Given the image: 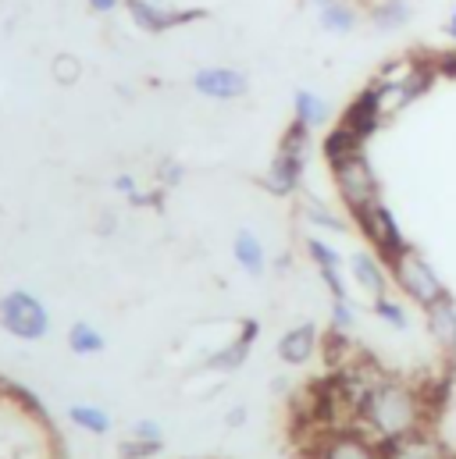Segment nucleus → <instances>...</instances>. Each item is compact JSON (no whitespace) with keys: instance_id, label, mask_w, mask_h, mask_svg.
<instances>
[{"instance_id":"1","label":"nucleus","mask_w":456,"mask_h":459,"mask_svg":"<svg viewBox=\"0 0 456 459\" xmlns=\"http://www.w3.org/2000/svg\"><path fill=\"white\" fill-rule=\"evenodd\" d=\"M439 417L428 410L417 381H403V377H381L371 395L360 406V417L353 428H360L364 435H371L374 442H389L421 428H435Z\"/></svg>"},{"instance_id":"2","label":"nucleus","mask_w":456,"mask_h":459,"mask_svg":"<svg viewBox=\"0 0 456 459\" xmlns=\"http://www.w3.org/2000/svg\"><path fill=\"white\" fill-rule=\"evenodd\" d=\"M389 267V278H392V289H399L410 303H417L421 310L428 307V303H435L439 296H446L450 289H446V281L439 278V271L432 267V260L421 253V249H414V246H407L396 260H389L385 264Z\"/></svg>"},{"instance_id":"3","label":"nucleus","mask_w":456,"mask_h":459,"mask_svg":"<svg viewBox=\"0 0 456 459\" xmlns=\"http://www.w3.org/2000/svg\"><path fill=\"white\" fill-rule=\"evenodd\" d=\"M0 328L22 342H39L50 335V310L29 289H14L0 296Z\"/></svg>"},{"instance_id":"4","label":"nucleus","mask_w":456,"mask_h":459,"mask_svg":"<svg viewBox=\"0 0 456 459\" xmlns=\"http://www.w3.org/2000/svg\"><path fill=\"white\" fill-rule=\"evenodd\" d=\"M353 225L356 231L367 238V246L389 264V260H396L410 242H407V235L399 229V221H396V214L385 207V200L378 196L374 204H367V207H360V211H353Z\"/></svg>"},{"instance_id":"5","label":"nucleus","mask_w":456,"mask_h":459,"mask_svg":"<svg viewBox=\"0 0 456 459\" xmlns=\"http://www.w3.org/2000/svg\"><path fill=\"white\" fill-rule=\"evenodd\" d=\"M329 171H332V186H336V193H339L342 207H346L349 214L360 211V207H367V204H374V200L381 196V193H378V175H374L367 153H356V157H349V160H339V164H332Z\"/></svg>"},{"instance_id":"6","label":"nucleus","mask_w":456,"mask_h":459,"mask_svg":"<svg viewBox=\"0 0 456 459\" xmlns=\"http://www.w3.org/2000/svg\"><path fill=\"white\" fill-rule=\"evenodd\" d=\"M128 18L143 29V32H168V29H179V25H189V22H200L207 18V7H161L153 0H121Z\"/></svg>"},{"instance_id":"7","label":"nucleus","mask_w":456,"mask_h":459,"mask_svg":"<svg viewBox=\"0 0 456 459\" xmlns=\"http://www.w3.org/2000/svg\"><path fill=\"white\" fill-rule=\"evenodd\" d=\"M307 459H381V446L360 428H336L318 438Z\"/></svg>"},{"instance_id":"8","label":"nucleus","mask_w":456,"mask_h":459,"mask_svg":"<svg viewBox=\"0 0 456 459\" xmlns=\"http://www.w3.org/2000/svg\"><path fill=\"white\" fill-rule=\"evenodd\" d=\"M378 446H381V459H456L453 446L439 438L435 428H421V431H410V435H399Z\"/></svg>"},{"instance_id":"9","label":"nucleus","mask_w":456,"mask_h":459,"mask_svg":"<svg viewBox=\"0 0 456 459\" xmlns=\"http://www.w3.org/2000/svg\"><path fill=\"white\" fill-rule=\"evenodd\" d=\"M193 90L200 97H207V100L232 104L250 90V82H246V75L239 68H197L193 72Z\"/></svg>"},{"instance_id":"10","label":"nucleus","mask_w":456,"mask_h":459,"mask_svg":"<svg viewBox=\"0 0 456 459\" xmlns=\"http://www.w3.org/2000/svg\"><path fill=\"white\" fill-rule=\"evenodd\" d=\"M349 278H353L356 289H364L371 299H381V296H389V289H392L389 267H385V260H381L374 249H360V253L349 256Z\"/></svg>"},{"instance_id":"11","label":"nucleus","mask_w":456,"mask_h":459,"mask_svg":"<svg viewBox=\"0 0 456 459\" xmlns=\"http://www.w3.org/2000/svg\"><path fill=\"white\" fill-rule=\"evenodd\" d=\"M425 321H428V335H432V342L439 345V352L446 356V359H453L456 356V299L446 292V296H439L435 303H428L425 307Z\"/></svg>"},{"instance_id":"12","label":"nucleus","mask_w":456,"mask_h":459,"mask_svg":"<svg viewBox=\"0 0 456 459\" xmlns=\"http://www.w3.org/2000/svg\"><path fill=\"white\" fill-rule=\"evenodd\" d=\"M346 128H353L364 143L371 139V135H378L381 132V125H385V117L378 111V100H374V90L371 86H364L349 104H346V111L339 117Z\"/></svg>"},{"instance_id":"13","label":"nucleus","mask_w":456,"mask_h":459,"mask_svg":"<svg viewBox=\"0 0 456 459\" xmlns=\"http://www.w3.org/2000/svg\"><path fill=\"white\" fill-rule=\"evenodd\" d=\"M260 186H264V193H271L278 200H289L303 186V164L293 160V157H285V153H275L271 164H267V171H264V178H260Z\"/></svg>"},{"instance_id":"14","label":"nucleus","mask_w":456,"mask_h":459,"mask_svg":"<svg viewBox=\"0 0 456 459\" xmlns=\"http://www.w3.org/2000/svg\"><path fill=\"white\" fill-rule=\"evenodd\" d=\"M318 345H321L318 328L314 325H300V328H293V332H285L278 339V359L289 363V367H303L307 359H314Z\"/></svg>"},{"instance_id":"15","label":"nucleus","mask_w":456,"mask_h":459,"mask_svg":"<svg viewBox=\"0 0 456 459\" xmlns=\"http://www.w3.org/2000/svg\"><path fill=\"white\" fill-rule=\"evenodd\" d=\"M364 139L353 132V128H346V125H332L329 132H325V139H321V157H325V164L332 168V164H339V160H349V157H356V153H364Z\"/></svg>"},{"instance_id":"16","label":"nucleus","mask_w":456,"mask_h":459,"mask_svg":"<svg viewBox=\"0 0 456 459\" xmlns=\"http://www.w3.org/2000/svg\"><path fill=\"white\" fill-rule=\"evenodd\" d=\"M232 256H235V264H239L250 278H260V274H264V267H267L264 242H260L250 229L235 231V238H232Z\"/></svg>"},{"instance_id":"17","label":"nucleus","mask_w":456,"mask_h":459,"mask_svg":"<svg viewBox=\"0 0 456 459\" xmlns=\"http://www.w3.org/2000/svg\"><path fill=\"white\" fill-rule=\"evenodd\" d=\"M321 349H325V363H329V370H342V367H349L353 359H360L364 356V349L353 342V335H346V332H325V339H321Z\"/></svg>"},{"instance_id":"18","label":"nucleus","mask_w":456,"mask_h":459,"mask_svg":"<svg viewBox=\"0 0 456 459\" xmlns=\"http://www.w3.org/2000/svg\"><path fill=\"white\" fill-rule=\"evenodd\" d=\"M293 121H300L303 128H325L329 125V104L318 97V93H311V90H296V97H293Z\"/></svg>"},{"instance_id":"19","label":"nucleus","mask_w":456,"mask_h":459,"mask_svg":"<svg viewBox=\"0 0 456 459\" xmlns=\"http://www.w3.org/2000/svg\"><path fill=\"white\" fill-rule=\"evenodd\" d=\"M68 420H72L79 431H86V435H108V431H111L108 410H101V406H93V403H75V406H68Z\"/></svg>"},{"instance_id":"20","label":"nucleus","mask_w":456,"mask_h":459,"mask_svg":"<svg viewBox=\"0 0 456 459\" xmlns=\"http://www.w3.org/2000/svg\"><path fill=\"white\" fill-rule=\"evenodd\" d=\"M371 22L381 32H396L410 22V0H378L371 7Z\"/></svg>"},{"instance_id":"21","label":"nucleus","mask_w":456,"mask_h":459,"mask_svg":"<svg viewBox=\"0 0 456 459\" xmlns=\"http://www.w3.org/2000/svg\"><path fill=\"white\" fill-rule=\"evenodd\" d=\"M318 14H321V29H325V32H336V36L353 32V29H356V22H360L356 7H353V4H346V0H332V4H329V7H321Z\"/></svg>"},{"instance_id":"22","label":"nucleus","mask_w":456,"mask_h":459,"mask_svg":"<svg viewBox=\"0 0 456 459\" xmlns=\"http://www.w3.org/2000/svg\"><path fill=\"white\" fill-rule=\"evenodd\" d=\"M104 335L90 325V321H75L72 328H68V349L75 352V356H97V352H104Z\"/></svg>"},{"instance_id":"23","label":"nucleus","mask_w":456,"mask_h":459,"mask_svg":"<svg viewBox=\"0 0 456 459\" xmlns=\"http://www.w3.org/2000/svg\"><path fill=\"white\" fill-rule=\"evenodd\" d=\"M278 153H285V157L307 164V153H311V128H303L300 121H293V125L282 132V139H278Z\"/></svg>"},{"instance_id":"24","label":"nucleus","mask_w":456,"mask_h":459,"mask_svg":"<svg viewBox=\"0 0 456 459\" xmlns=\"http://www.w3.org/2000/svg\"><path fill=\"white\" fill-rule=\"evenodd\" d=\"M250 349H253V342H250L246 335H239V339H235V342L228 345V349H222V352H215V356L207 359V367H211V370H239V367L246 363Z\"/></svg>"},{"instance_id":"25","label":"nucleus","mask_w":456,"mask_h":459,"mask_svg":"<svg viewBox=\"0 0 456 459\" xmlns=\"http://www.w3.org/2000/svg\"><path fill=\"white\" fill-rule=\"evenodd\" d=\"M371 310L389 325V328H396V332H407V325H410V317H407V307L399 303V299H392V296H381V299H371Z\"/></svg>"},{"instance_id":"26","label":"nucleus","mask_w":456,"mask_h":459,"mask_svg":"<svg viewBox=\"0 0 456 459\" xmlns=\"http://www.w3.org/2000/svg\"><path fill=\"white\" fill-rule=\"evenodd\" d=\"M303 249H307V256L314 260V267H318V271H321V267H342L339 249H336V246H329V242H325V238H318V235H311Z\"/></svg>"},{"instance_id":"27","label":"nucleus","mask_w":456,"mask_h":459,"mask_svg":"<svg viewBox=\"0 0 456 459\" xmlns=\"http://www.w3.org/2000/svg\"><path fill=\"white\" fill-rule=\"evenodd\" d=\"M50 75H54L57 86H72V82H79L83 65H79V57H72V54H57L54 65H50Z\"/></svg>"},{"instance_id":"28","label":"nucleus","mask_w":456,"mask_h":459,"mask_svg":"<svg viewBox=\"0 0 456 459\" xmlns=\"http://www.w3.org/2000/svg\"><path fill=\"white\" fill-rule=\"evenodd\" d=\"M303 218H307L311 225H318V229L349 231V221H346V218H339V214H332L329 207H318V204H307V207H303Z\"/></svg>"},{"instance_id":"29","label":"nucleus","mask_w":456,"mask_h":459,"mask_svg":"<svg viewBox=\"0 0 456 459\" xmlns=\"http://www.w3.org/2000/svg\"><path fill=\"white\" fill-rule=\"evenodd\" d=\"M329 328H332V332H346V335H353V328H356V310L349 307V299H332Z\"/></svg>"},{"instance_id":"30","label":"nucleus","mask_w":456,"mask_h":459,"mask_svg":"<svg viewBox=\"0 0 456 459\" xmlns=\"http://www.w3.org/2000/svg\"><path fill=\"white\" fill-rule=\"evenodd\" d=\"M161 446L164 442H143V438H128V442H121V449H118V456L121 459H150L161 453Z\"/></svg>"},{"instance_id":"31","label":"nucleus","mask_w":456,"mask_h":459,"mask_svg":"<svg viewBox=\"0 0 456 459\" xmlns=\"http://www.w3.org/2000/svg\"><path fill=\"white\" fill-rule=\"evenodd\" d=\"M318 274H321V281L329 285V296H332V299H349V281H346L342 267H321Z\"/></svg>"},{"instance_id":"32","label":"nucleus","mask_w":456,"mask_h":459,"mask_svg":"<svg viewBox=\"0 0 456 459\" xmlns=\"http://www.w3.org/2000/svg\"><path fill=\"white\" fill-rule=\"evenodd\" d=\"M132 435L143 438V442H164V431H161L157 420H136L132 424Z\"/></svg>"},{"instance_id":"33","label":"nucleus","mask_w":456,"mask_h":459,"mask_svg":"<svg viewBox=\"0 0 456 459\" xmlns=\"http://www.w3.org/2000/svg\"><path fill=\"white\" fill-rule=\"evenodd\" d=\"M435 68H439V75H450V79H456V50L435 54Z\"/></svg>"},{"instance_id":"34","label":"nucleus","mask_w":456,"mask_h":459,"mask_svg":"<svg viewBox=\"0 0 456 459\" xmlns=\"http://www.w3.org/2000/svg\"><path fill=\"white\" fill-rule=\"evenodd\" d=\"M161 178H164V186H179V178H182V168L175 164V160H164L161 164V171H157Z\"/></svg>"},{"instance_id":"35","label":"nucleus","mask_w":456,"mask_h":459,"mask_svg":"<svg viewBox=\"0 0 456 459\" xmlns=\"http://www.w3.org/2000/svg\"><path fill=\"white\" fill-rule=\"evenodd\" d=\"M114 189L132 200V196H136V178H132V175H118V178H114Z\"/></svg>"},{"instance_id":"36","label":"nucleus","mask_w":456,"mask_h":459,"mask_svg":"<svg viewBox=\"0 0 456 459\" xmlns=\"http://www.w3.org/2000/svg\"><path fill=\"white\" fill-rule=\"evenodd\" d=\"M118 4H121V0H90V11H97V14H111Z\"/></svg>"},{"instance_id":"37","label":"nucleus","mask_w":456,"mask_h":459,"mask_svg":"<svg viewBox=\"0 0 456 459\" xmlns=\"http://www.w3.org/2000/svg\"><path fill=\"white\" fill-rule=\"evenodd\" d=\"M242 420H246V410H232V413H228V428H239Z\"/></svg>"},{"instance_id":"38","label":"nucleus","mask_w":456,"mask_h":459,"mask_svg":"<svg viewBox=\"0 0 456 459\" xmlns=\"http://www.w3.org/2000/svg\"><path fill=\"white\" fill-rule=\"evenodd\" d=\"M446 36H450V39L456 43V25H450V22H446Z\"/></svg>"},{"instance_id":"39","label":"nucleus","mask_w":456,"mask_h":459,"mask_svg":"<svg viewBox=\"0 0 456 459\" xmlns=\"http://www.w3.org/2000/svg\"><path fill=\"white\" fill-rule=\"evenodd\" d=\"M311 4H314V7H318V11H321V7H329V4H332V0H311Z\"/></svg>"},{"instance_id":"40","label":"nucleus","mask_w":456,"mask_h":459,"mask_svg":"<svg viewBox=\"0 0 456 459\" xmlns=\"http://www.w3.org/2000/svg\"><path fill=\"white\" fill-rule=\"evenodd\" d=\"M450 25H456V7H453V14H450Z\"/></svg>"},{"instance_id":"41","label":"nucleus","mask_w":456,"mask_h":459,"mask_svg":"<svg viewBox=\"0 0 456 459\" xmlns=\"http://www.w3.org/2000/svg\"><path fill=\"white\" fill-rule=\"evenodd\" d=\"M453 453H456V446H453Z\"/></svg>"}]
</instances>
